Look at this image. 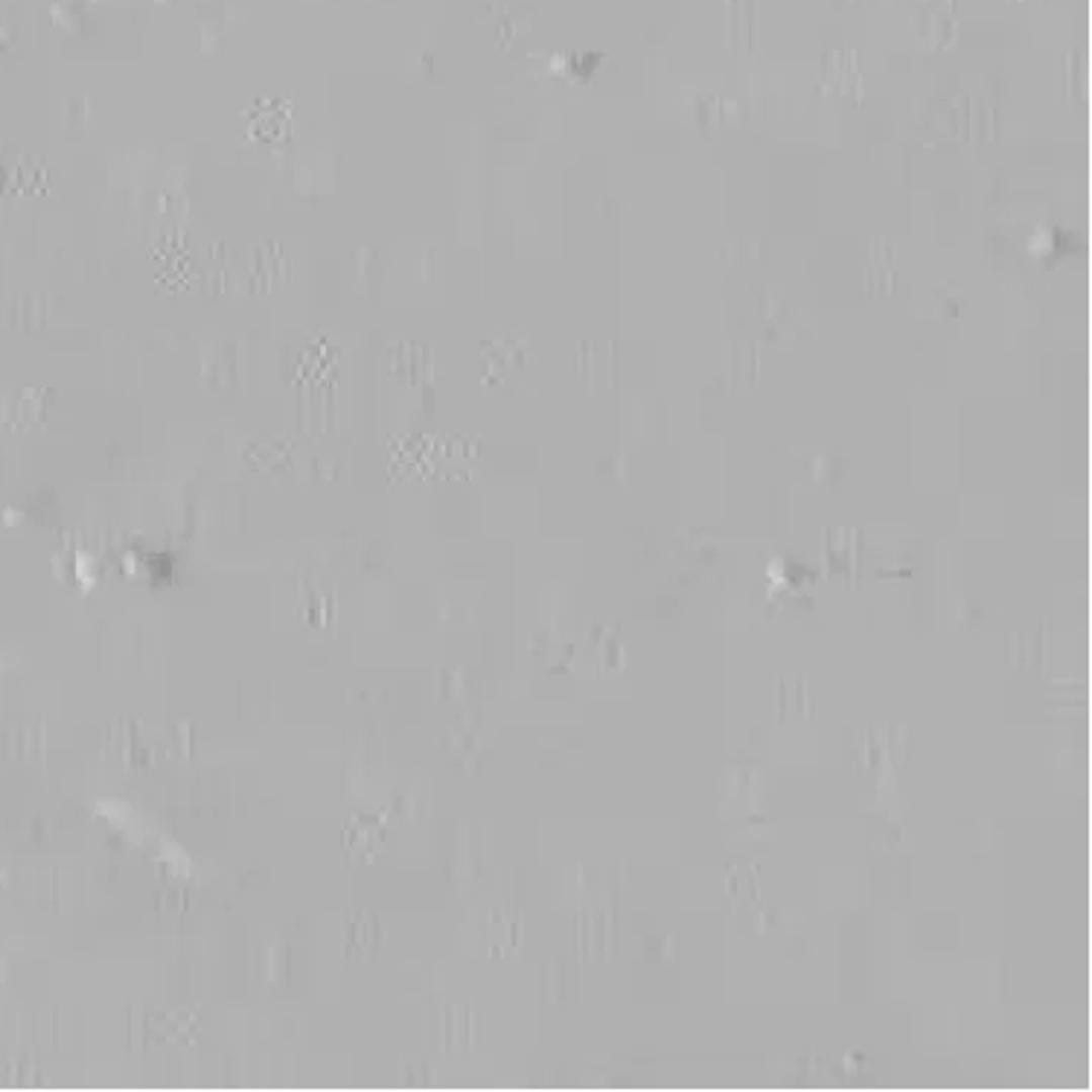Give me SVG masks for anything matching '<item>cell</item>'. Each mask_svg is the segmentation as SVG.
Wrapping results in <instances>:
<instances>
[{"instance_id":"obj_2","label":"cell","mask_w":1092,"mask_h":1092,"mask_svg":"<svg viewBox=\"0 0 1092 1092\" xmlns=\"http://www.w3.org/2000/svg\"><path fill=\"white\" fill-rule=\"evenodd\" d=\"M370 938H373V918L353 915L350 918V944L358 950H370Z\"/></svg>"},{"instance_id":"obj_1","label":"cell","mask_w":1092,"mask_h":1092,"mask_svg":"<svg viewBox=\"0 0 1092 1092\" xmlns=\"http://www.w3.org/2000/svg\"><path fill=\"white\" fill-rule=\"evenodd\" d=\"M376 836H380V822L373 819V816H358L356 822H350V828H347V839H344V848L353 854V851H361V854H367L370 851V845L376 842Z\"/></svg>"}]
</instances>
